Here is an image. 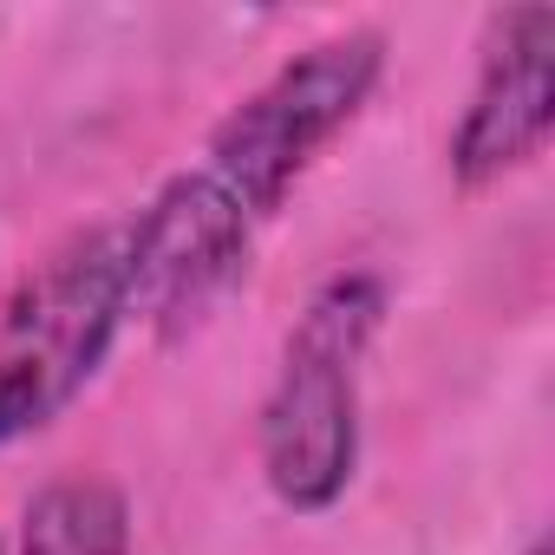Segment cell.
<instances>
[{"mask_svg":"<svg viewBox=\"0 0 555 555\" xmlns=\"http://www.w3.org/2000/svg\"><path fill=\"white\" fill-rule=\"evenodd\" d=\"M555 131V8H503L483 27L470 105L451 131V177L490 190L542 157Z\"/></svg>","mask_w":555,"mask_h":555,"instance_id":"obj_5","label":"cell"},{"mask_svg":"<svg viewBox=\"0 0 555 555\" xmlns=\"http://www.w3.org/2000/svg\"><path fill=\"white\" fill-rule=\"evenodd\" d=\"M21 555H131V496L112 477H53L27 496Z\"/></svg>","mask_w":555,"mask_h":555,"instance_id":"obj_6","label":"cell"},{"mask_svg":"<svg viewBox=\"0 0 555 555\" xmlns=\"http://www.w3.org/2000/svg\"><path fill=\"white\" fill-rule=\"evenodd\" d=\"M131 321L125 222H92L60 242L0 308V444L53 431L105 373Z\"/></svg>","mask_w":555,"mask_h":555,"instance_id":"obj_2","label":"cell"},{"mask_svg":"<svg viewBox=\"0 0 555 555\" xmlns=\"http://www.w3.org/2000/svg\"><path fill=\"white\" fill-rule=\"evenodd\" d=\"M379 79H386L379 27L327 34L295 60H282L242 105H229L190 170L209 177L255 229H268L282 216V203L301 190V177L314 170V157L366 112Z\"/></svg>","mask_w":555,"mask_h":555,"instance_id":"obj_3","label":"cell"},{"mask_svg":"<svg viewBox=\"0 0 555 555\" xmlns=\"http://www.w3.org/2000/svg\"><path fill=\"white\" fill-rule=\"evenodd\" d=\"M255 222L196 170H177L157 183V196L125 216V255H131V314H144L164 340L203 327L216 301L248 274Z\"/></svg>","mask_w":555,"mask_h":555,"instance_id":"obj_4","label":"cell"},{"mask_svg":"<svg viewBox=\"0 0 555 555\" xmlns=\"http://www.w3.org/2000/svg\"><path fill=\"white\" fill-rule=\"evenodd\" d=\"M386 282L373 268H340L308 295L268 379L255 457L261 483L288 516H327L360 477V386L366 353L386 327Z\"/></svg>","mask_w":555,"mask_h":555,"instance_id":"obj_1","label":"cell"}]
</instances>
